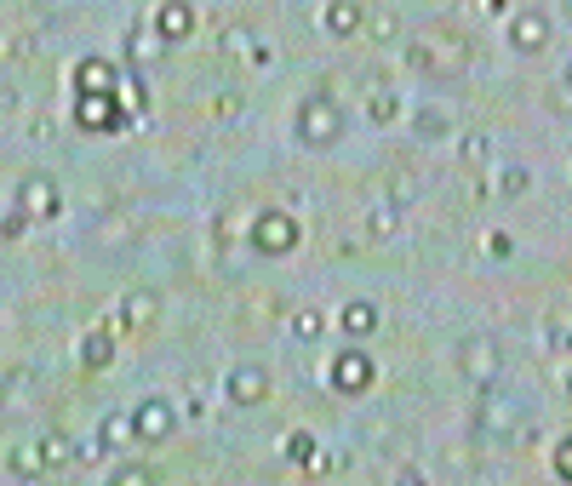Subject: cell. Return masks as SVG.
<instances>
[{"mask_svg":"<svg viewBox=\"0 0 572 486\" xmlns=\"http://www.w3.org/2000/svg\"><path fill=\"white\" fill-rule=\"evenodd\" d=\"M29 235V212H6L0 218V241H24Z\"/></svg>","mask_w":572,"mask_h":486,"instance_id":"d4e9b609","label":"cell"},{"mask_svg":"<svg viewBox=\"0 0 572 486\" xmlns=\"http://www.w3.org/2000/svg\"><path fill=\"white\" fill-rule=\"evenodd\" d=\"M298 241H304V229L292 223L286 212H258V223H252V246H258L264 258H286Z\"/></svg>","mask_w":572,"mask_h":486,"instance_id":"277c9868","label":"cell"},{"mask_svg":"<svg viewBox=\"0 0 572 486\" xmlns=\"http://www.w3.org/2000/svg\"><path fill=\"white\" fill-rule=\"evenodd\" d=\"M75 87L80 92H120V75H115V63H103V57H80L75 63Z\"/></svg>","mask_w":572,"mask_h":486,"instance_id":"8fae6325","label":"cell"},{"mask_svg":"<svg viewBox=\"0 0 572 486\" xmlns=\"http://www.w3.org/2000/svg\"><path fill=\"white\" fill-rule=\"evenodd\" d=\"M526 189H533V172H526V166H504L498 195H526Z\"/></svg>","mask_w":572,"mask_h":486,"instance_id":"7402d4cb","label":"cell"},{"mask_svg":"<svg viewBox=\"0 0 572 486\" xmlns=\"http://www.w3.org/2000/svg\"><path fill=\"white\" fill-rule=\"evenodd\" d=\"M189 29H195V12L183 6V0H166V6L155 12V35L172 47V40H189Z\"/></svg>","mask_w":572,"mask_h":486,"instance_id":"7c38bea8","label":"cell"},{"mask_svg":"<svg viewBox=\"0 0 572 486\" xmlns=\"http://www.w3.org/2000/svg\"><path fill=\"white\" fill-rule=\"evenodd\" d=\"M138 429H132V412H109L103 418V429H98V452H120V447H132Z\"/></svg>","mask_w":572,"mask_h":486,"instance_id":"9a60e30c","label":"cell"},{"mask_svg":"<svg viewBox=\"0 0 572 486\" xmlns=\"http://www.w3.org/2000/svg\"><path fill=\"white\" fill-rule=\"evenodd\" d=\"M12 475H24V481L47 475V470H40V458H35V447H17V452H12Z\"/></svg>","mask_w":572,"mask_h":486,"instance_id":"cb8c5ba5","label":"cell"},{"mask_svg":"<svg viewBox=\"0 0 572 486\" xmlns=\"http://www.w3.org/2000/svg\"><path fill=\"white\" fill-rule=\"evenodd\" d=\"M218 47H224V52H229V47H246V29H224V35H218Z\"/></svg>","mask_w":572,"mask_h":486,"instance_id":"4dcf8cb0","label":"cell"},{"mask_svg":"<svg viewBox=\"0 0 572 486\" xmlns=\"http://www.w3.org/2000/svg\"><path fill=\"white\" fill-rule=\"evenodd\" d=\"M75 120L87 126V132H120V126H126V115H120V92H80Z\"/></svg>","mask_w":572,"mask_h":486,"instance_id":"52a82bcc","label":"cell"},{"mask_svg":"<svg viewBox=\"0 0 572 486\" xmlns=\"http://www.w3.org/2000/svg\"><path fill=\"white\" fill-rule=\"evenodd\" d=\"M12 109H17V92L6 87V80H0V115H12Z\"/></svg>","mask_w":572,"mask_h":486,"instance_id":"1f68e13d","label":"cell"},{"mask_svg":"<svg viewBox=\"0 0 572 486\" xmlns=\"http://www.w3.org/2000/svg\"><path fill=\"white\" fill-rule=\"evenodd\" d=\"M132 429H138V440H166L178 429V407H172V400H161V395L138 400V407H132Z\"/></svg>","mask_w":572,"mask_h":486,"instance_id":"ba28073f","label":"cell"},{"mask_svg":"<svg viewBox=\"0 0 572 486\" xmlns=\"http://www.w3.org/2000/svg\"><path fill=\"white\" fill-rule=\"evenodd\" d=\"M286 458H292V463H321V447H315L309 429H292V435H286Z\"/></svg>","mask_w":572,"mask_h":486,"instance_id":"44dd1931","label":"cell"},{"mask_svg":"<svg viewBox=\"0 0 572 486\" xmlns=\"http://www.w3.org/2000/svg\"><path fill=\"white\" fill-rule=\"evenodd\" d=\"M361 29H372V40H395L400 35V17L384 6V12H372V24H361Z\"/></svg>","mask_w":572,"mask_h":486,"instance_id":"603a6c76","label":"cell"},{"mask_svg":"<svg viewBox=\"0 0 572 486\" xmlns=\"http://www.w3.org/2000/svg\"><path fill=\"white\" fill-rule=\"evenodd\" d=\"M395 115H400V98L395 92H378L372 98V120H395Z\"/></svg>","mask_w":572,"mask_h":486,"instance_id":"4316f807","label":"cell"},{"mask_svg":"<svg viewBox=\"0 0 572 486\" xmlns=\"http://www.w3.org/2000/svg\"><path fill=\"white\" fill-rule=\"evenodd\" d=\"M150 321H161V298L150 286L126 292V298H120V326H150Z\"/></svg>","mask_w":572,"mask_h":486,"instance_id":"4fadbf2b","label":"cell"},{"mask_svg":"<svg viewBox=\"0 0 572 486\" xmlns=\"http://www.w3.org/2000/svg\"><path fill=\"white\" fill-rule=\"evenodd\" d=\"M35 458H40V470H63V463H75V440L69 435H63V429H47V435H40L35 440Z\"/></svg>","mask_w":572,"mask_h":486,"instance_id":"5bb4252c","label":"cell"},{"mask_svg":"<svg viewBox=\"0 0 572 486\" xmlns=\"http://www.w3.org/2000/svg\"><path fill=\"white\" fill-rule=\"evenodd\" d=\"M372 377H378V367H372L367 349H338V361H332V389L338 395H361V389H372Z\"/></svg>","mask_w":572,"mask_h":486,"instance_id":"8992f818","label":"cell"},{"mask_svg":"<svg viewBox=\"0 0 572 486\" xmlns=\"http://www.w3.org/2000/svg\"><path fill=\"white\" fill-rule=\"evenodd\" d=\"M150 481V463H120L115 470V486H143Z\"/></svg>","mask_w":572,"mask_h":486,"instance_id":"484cf974","label":"cell"},{"mask_svg":"<svg viewBox=\"0 0 572 486\" xmlns=\"http://www.w3.org/2000/svg\"><path fill=\"white\" fill-rule=\"evenodd\" d=\"M549 35H556V29H549V17L533 12V6L510 17V47H515V52H544V47H549Z\"/></svg>","mask_w":572,"mask_h":486,"instance_id":"9c48e42d","label":"cell"},{"mask_svg":"<svg viewBox=\"0 0 572 486\" xmlns=\"http://www.w3.org/2000/svg\"><path fill=\"white\" fill-rule=\"evenodd\" d=\"M361 24H367V0H327L321 6V29L338 35V40H349Z\"/></svg>","mask_w":572,"mask_h":486,"instance_id":"30bf717a","label":"cell"},{"mask_svg":"<svg viewBox=\"0 0 572 486\" xmlns=\"http://www.w3.org/2000/svg\"><path fill=\"white\" fill-rule=\"evenodd\" d=\"M17 212H29V223H52L63 212V195H57V178L52 172H29L17 183Z\"/></svg>","mask_w":572,"mask_h":486,"instance_id":"3957f363","label":"cell"},{"mask_svg":"<svg viewBox=\"0 0 572 486\" xmlns=\"http://www.w3.org/2000/svg\"><path fill=\"white\" fill-rule=\"evenodd\" d=\"M556 475H572V440H556Z\"/></svg>","mask_w":572,"mask_h":486,"instance_id":"f1b7e54d","label":"cell"},{"mask_svg":"<svg viewBox=\"0 0 572 486\" xmlns=\"http://www.w3.org/2000/svg\"><path fill=\"white\" fill-rule=\"evenodd\" d=\"M321 332H327V315L321 309H298V315H292V337H298V344H315Z\"/></svg>","mask_w":572,"mask_h":486,"instance_id":"ffe728a7","label":"cell"},{"mask_svg":"<svg viewBox=\"0 0 572 486\" xmlns=\"http://www.w3.org/2000/svg\"><path fill=\"white\" fill-rule=\"evenodd\" d=\"M447 132H452V115H447V109H435V103H430V109H418V115H412V138L435 143V138H447Z\"/></svg>","mask_w":572,"mask_h":486,"instance_id":"ac0fdd59","label":"cell"},{"mask_svg":"<svg viewBox=\"0 0 572 486\" xmlns=\"http://www.w3.org/2000/svg\"><path fill=\"white\" fill-rule=\"evenodd\" d=\"M498 367H504V349H498L493 332H470V337L458 344V372L470 377L475 389H493V384H498Z\"/></svg>","mask_w":572,"mask_h":486,"instance_id":"7a4b0ae2","label":"cell"},{"mask_svg":"<svg viewBox=\"0 0 572 486\" xmlns=\"http://www.w3.org/2000/svg\"><path fill=\"white\" fill-rule=\"evenodd\" d=\"M224 400H229V407H264V400H269V372L264 367H229L224 372Z\"/></svg>","mask_w":572,"mask_h":486,"instance_id":"5b68a950","label":"cell"},{"mask_svg":"<svg viewBox=\"0 0 572 486\" xmlns=\"http://www.w3.org/2000/svg\"><path fill=\"white\" fill-rule=\"evenodd\" d=\"M109 361H115V337L109 332H87V337H80V367H87V372H103Z\"/></svg>","mask_w":572,"mask_h":486,"instance_id":"e0dca14e","label":"cell"},{"mask_svg":"<svg viewBox=\"0 0 572 486\" xmlns=\"http://www.w3.org/2000/svg\"><path fill=\"white\" fill-rule=\"evenodd\" d=\"M292 138L304 143V150H332L338 138H344V109L327 98V92H315L298 103V115H292Z\"/></svg>","mask_w":572,"mask_h":486,"instance_id":"6da1fadb","label":"cell"},{"mask_svg":"<svg viewBox=\"0 0 572 486\" xmlns=\"http://www.w3.org/2000/svg\"><path fill=\"white\" fill-rule=\"evenodd\" d=\"M463 155H470V160H486V155H493V138H486V132H470V138H463Z\"/></svg>","mask_w":572,"mask_h":486,"instance_id":"83f0119b","label":"cell"},{"mask_svg":"<svg viewBox=\"0 0 572 486\" xmlns=\"http://www.w3.org/2000/svg\"><path fill=\"white\" fill-rule=\"evenodd\" d=\"M338 326H344L349 337H367V332L378 326V304H367V298H349L344 309H338Z\"/></svg>","mask_w":572,"mask_h":486,"instance_id":"2e32d148","label":"cell"},{"mask_svg":"<svg viewBox=\"0 0 572 486\" xmlns=\"http://www.w3.org/2000/svg\"><path fill=\"white\" fill-rule=\"evenodd\" d=\"M395 229H400V206L395 201H384V206H372V212H367V235L372 241H390Z\"/></svg>","mask_w":572,"mask_h":486,"instance_id":"d6986e66","label":"cell"},{"mask_svg":"<svg viewBox=\"0 0 572 486\" xmlns=\"http://www.w3.org/2000/svg\"><path fill=\"white\" fill-rule=\"evenodd\" d=\"M481 6H486V12H504V6H510V0H481Z\"/></svg>","mask_w":572,"mask_h":486,"instance_id":"d6a6232c","label":"cell"},{"mask_svg":"<svg viewBox=\"0 0 572 486\" xmlns=\"http://www.w3.org/2000/svg\"><path fill=\"white\" fill-rule=\"evenodd\" d=\"M486 252H493V258H510L515 241H510V235H493V241H486Z\"/></svg>","mask_w":572,"mask_h":486,"instance_id":"f546056e","label":"cell"}]
</instances>
